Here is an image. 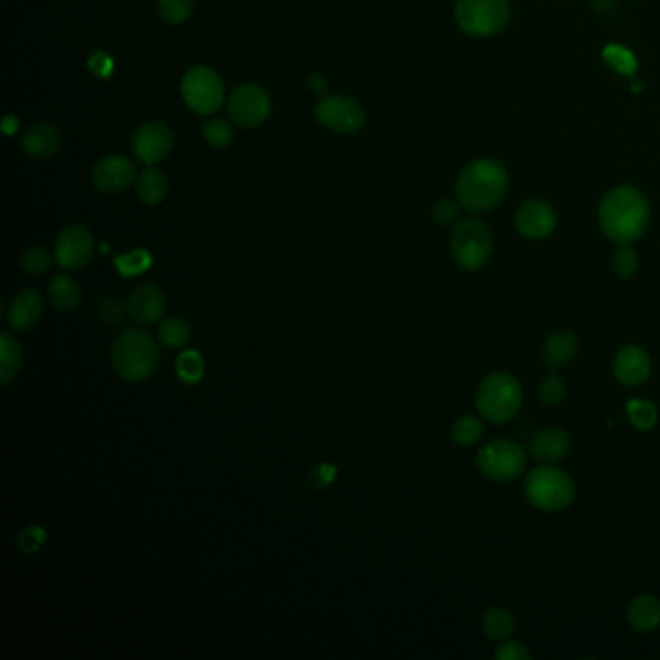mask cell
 Wrapping results in <instances>:
<instances>
[{
    "instance_id": "3",
    "label": "cell",
    "mask_w": 660,
    "mask_h": 660,
    "mask_svg": "<svg viewBox=\"0 0 660 660\" xmlns=\"http://www.w3.org/2000/svg\"><path fill=\"white\" fill-rule=\"evenodd\" d=\"M159 347L148 331L124 330L113 343L111 364L124 382H146L159 366Z\"/></svg>"
},
{
    "instance_id": "36",
    "label": "cell",
    "mask_w": 660,
    "mask_h": 660,
    "mask_svg": "<svg viewBox=\"0 0 660 660\" xmlns=\"http://www.w3.org/2000/svg\"><path fill=\"white\" fill-rule=\"evenodd\" d=\"M122 316H124V306L119 297L105 295L97 302V318L103 326L117 328L122 324Z\"/></svg>"
},
{
    "instance_id": "8",
    "label": "cell",
    "mask_w": 660,
    "mask_h": 660,
    "mask_svg": "<svg viewBox=\"0 0 660 660\" xmlns=\"http://www.w3.org/2000/svg\"><path fill=\"white\" fill-rule=\"evenodd\" d=\"M527 465L525 450L511 440H492L477 453V469L484 479L492 482H511Z\"/></svg>"
},
{
    "instance_id": "13",
    "label": "cell",
    "mask_w": 660,
    "mask_h": 660,
    "mask_svg": "<svg viewBox=\"0 0 660 660\" xmlns=\"http://www.w3.org/2000/svg\"><path fill=\"white\" fill-rule=\"evenodd\" d=\"M175 144L171 128L161 120L144 122L132 136V153L146 165H155L163 161Z\"/></svg>"
},
{
    "instance_id": "41",
    "label": "cell",
    "mask_w": 660,
    "mask_h": 660,
    "mask_svg": "<svg viewBox=\"0 0 660 660\" xmlns=\"http://www.w3.org/2000/svg\"><path fill=\"white\" fill-rule=\"evenodd\" d=\"M90 70L97 76H109L111 74V59L105 53H95L90 59Z\"/></svg>"
},
{
    "instance_id": "32",
    "label": "cell",
    "mask_w": 660,
    "mask_h": 660,
    "mask_svg": "<svg viewBox=\"0 0 660 660\" xmlns=\"http://www.w3.org/2000/svg\"><path fill=\"white\" fill-rule=\"evenodd\" d=\"M566 382L560 374L550 372L539 384V399L544 405H560L566 399Z\"/></svg>"
},
{
    "instance_id": "7",
    "label": "cell",
    "mask_w": 660,
    "mask_h": 660,
    "mask_svg": "<svg viewBox=\"0 0 660 660\" xmlns=\"http://www.w3.org/2000/svg\"><path fill=\"white\" fill-rule=\"evenodd\" d=\"M510 20L508 0H457L455 22L461 30L473 37H490Z\"/></svg>"
},
{
    "instance_id": "21",
    "label": "cell",
    "mask_w": 660,
    "mask_h": 660,
    "mask_svg": "<svg viewBox=\"0 0 660 660\" xmlns=\"http://www.w3.org/2000/svg\"><path fill=\"white\" fill-rule=\"evenodd\" d=\"M22 148L35 159H51L62 148L59 128L49 122H35L28 126L22 138Z\"/></svg>"
},
{
    "instance_id": "38",
    "label": "cell",
    "mask_w": 660,
    "mask_h": 660,
    "mask_svg": "<svg viewBox=\"0 0 660 660\" xmlns=\"http://www.w3.org/2000/svg\"><path fill=\"white\" fill-rule=\"evenodd\" d=\"M151 264V256L146 250H134L126 256H119L115 260V266L119 268L120 275L124 277H134L142 271L148 270Z\"/></svg>"
},
{
    "instance_id": "16",
    "label": "cell",
    "mask_w": 660,
    "mask_h": 660,
    "mask_svg": "<svg viewBox=\"0 0 660 660\" xmlns=\"http://www.w3.org/2000/svg\"><path fill=\"white\" fill-rule=\"evenodd\" d=\"M651 368L653 364L649 353L639 345L622 347L612 362V372L616 380L628 388H637L645 384L651 376Z\"/></svg>"
},
{
    "instance_id": "25",
    "label": "cell",
    "mask_w": 660,
    "mask_h": 660,
    "mask_svg": "<svg viewBox=\"0 0 660 660\" xmlns=\"http://www.w3.org/2000/svg\"><path fill=\"white\" fill-rule=\"evenodd\" d=\"M22 362H24V355H22V347L18 343V339L8 333L2 331L0 335V382L2 386H10L20 370H22Z\"/></svg>"
},
{
    "instance_id": "39",
    "label": "cell",
    "mask_w": 660,
    "mask_h": 660,
    "mask_svg": "<svg viewBox=\"0 0 660 660\" xmlns=\"http://www.w3.org/2000/svg\"><path fill=\"white\" fill-rule=\"evenodd\" d=\"M494 657L496 660H529L531 651L527 649V645H523L519 641H506V643L498 645Z\"/></svg>"
},
{
    "instance_id": "1",
    "label": "cell",
    "mask_w": 660,
    "mask_h": 660,
    "mask_svg": "<svg viewBox=\"0 0 660 660\" xmlns=\"http://www.w3.org/2000/svg\"><path fill=\"white\" fill-rule=\"evenodd\" d=\"M649 219L647 200L631 186L612 188L600 202V229L616 244H631L641 239L649 227Z\"/></svg>"
},
{
    "instance_id": "19",
    "label": "cell",
    "mask_w": 660,
    "mask_h": 660,
    "mask_svg": "<svg viewBox=\"0 0 660 660\" xmlns=\"http://www.w3.org/2000/svg\"><path fill=\"white\" fill-rule=\"evenodd\" d=\"M571 450V436L560 426L542 428L529 444V455L539 463H558Z\"/></svg>"
},
{
    "instance_id": "2",
    "label": "cell",
    "mask_w": 660,
    "mask_h": 660,
    "mask_svg": "<svg viewBox=\"0 0 660 660\" xmlns=\"http://www.w3.org/2000/svg\"><path fill=\"white\" fill-rule=\"evenodd\" d=\"M508 190V171L496 159H479L467 165L455 184L463 210L484 213L496 208Z\"/></svg>"
},
{
    "instance_id": "24",
    "label": "cell",
    "mask_w": 660,
    "mask_h": 660,
    "mask_svg": "<svg viewBox=\"0 0 660 660\" xmlns=\"http://www.w3.org/2000/svg\"><path fill=\"white\" fill-rule=\"evenodd\" d=\"M47 297H49V302L53 304V308H57L59 312H72L82 302V289L72 277L55 275L49 281Z\"/></svg>"
},
{
    "instance_id": "22",
    "label": "cell",
    "mask_w": 660,
    "mask_h": 660,
    "mask_svg": "<svg viewBox=\"0 0 660 660\" xmlns=\"http://www.w3.org/2000/svg\"><path fill=\"white\" fill-rule=\"evenodd\" d=\"M631 630L637 633H653L660 628V600L655 595L643 593L631 600L626 612Z\"/></svg>"
},
{
    "instance_id": "20",
    "label": "cell",
    "mask_w": 660,
    "mask_h": 660,
    "mask_svg": "<svg viewBox=\"0 0 660 660\" xmlns=\"http://www.w3.org/2000/svg\"><path fill=\"white\" fill-rule=\"evenodd\" d=\"M579 353V339L573 331L560 330L550 333L542 345L540 357L548 370H562L570 366Z\"/></svg>"
},
{
    "instance_id": "43",
    "label": "cell",
    "mask_w": 660,
    "mask_h": 660,
    "mask_svg": "<svg viewBox=\"0 0 660 660\" xmlns=\"http://www.w3.org/2000/svg\"><path fill=\"white\" fill-rule=\"evenodd\" d=\"M308 80H310V86H312L314 90L316 91L326 90V80H322V76H320V74H314V76H310Z\"/></svg>"
},
{
    "instance_id": "26",
    "label": "cell",
    "mask_w": 660,
    "mask_h": 660,
    "mask_svg": "<svg viewBox=\"0 0 660 660\" xmlns=\"http://www.w3.org/2000/svg\"><path fill=\"white\" fill-rule=\"evenodd\" d=\"M480 628H482V633L488 639L504 641L515 630V618H513L510 610H506V608H490V610L484 612Z\"/></svg>"
},
{
    "instance_id": "17",
    "label": "cell",
    "mask_w": 660,
    "mask_h": 660,
    "mask_svg": "<svg viewBox=\"0 0 660 660\" xmlns=\"http://www.w3.org/2000/svg\"><path fill=\"white\" fill-rule=\"evenodd\" d=\"M126 312L132 322L140 326H151L161 320L165 312V295L153 283H142L134 287L126 299Z\"/></svg>"
},
{
    "instance_id": "34",
    "label": "cell",
    "mask_w": 660,
    "mask_h": 660,
    "mask_svg": "<svg viewBox=\"0 0 660 660\" xmlns=\"http://www.w3.org/2000/svg\"><path fill=\"white\" fill-rule=\"evenodd\" d=\"M177 374L186 384H198L204 376V360L196 351H184L177 360Z\"/></svg>"
},
{
    "instance_id": "40",
    "label": "cell",
    "mask_w": 660,
    "mask_h": 660,
    "mask_svg": "<svg viewBox=\"0 0 660 660\" xmlns=\"http://www.w3.org/2000/svg\"><path fill=\"white\" fill-rule=\"evenodd\" d=\"M459 202L453 200H440L434 208H432V219L440 225H450L457 217H459Z\"/></svg>"
},
{
    "instance_id": "9",
    "label": "cell",
    "mask_w": 660,
    "mask_h": 660,
    "mask_svg": "<svg viewBox=\"0 0 660 660\" xmlns=\"http://www.w3.org/2000/svg\"><path fill=\"white\" fill-rule=\"evenodd\" d=\"M184 103L198 115L215 113L225 101V86L210 66H192L180 84Z\"/></svg>"
},
{
    "instance_id": "30",
    "label": "cell",
    "mask_w": 660,
    "mask_h": 660,
    "mask_svg": "<svg viewBox=\"0 0 660 660\" xmlns=\"http://www.w3.org/2000/svg\"><path fill=\"white\" fill-rule=\"evenodd\" d=\"M628 417L630 422L637 428V430H653L657 420H659V409L643 399H631L630 403L626 405Z\"/></svg>"
},
{
    "instance_id": "15",
    "label": "cell",
    "mask_w": 660,
    "mask_h": 660,
    "mask_svg": "<svg viewBox=\"0 0 660 660\" xmlns=\"http://www.w3.org/2000/svg\"><path fill=\"white\" fill-rule=\"evenodd\" d=\"M558 217L544 200H529L515 213V229L525 239L540 240L550 237L556 229Z\"/></svg>"
},
{
    "instance_id": "18",
    "label": "cell",
    "mask_w": 660,
    "mask_h": 660,
    "mask_svg": "<svg viewBox=\"0 0 660 660\" xmlns=\"http://www.w3.org/2000/svg\"><path fill=\"white\" fill-rule=\"evenodd\" d=\"M45 302L37 289L18 291L6 310V320L14 331H28L35 328L43 316Z\"/></svg>"
},
{
    "instance_id": "37",
    "label": "cell",
    "mask_w": 660,
    "mask_h": 660,
    "mask_svg": "<svg viewBox=\"0 0 660 660\" xmlns=\"http://www.w3.org/2000/svg\"><path fill=\"white\" fill-rule=\"evenodd\" d=\"M204 138L213 148H225L233 140V128L227 120L213 119L204 124Z\"/></svg>"
},
{
    "instance_id": "4",
    "label": "cell",
    "mask_w": 660,
    "mask_h": 660,
    "mask_svg": "<svg viewBox=\"0 0 660 660\" xmlns=\"http://www.w3.org/2000/svg\"><path fill=\"white\" fill-rule=\"evenodd\" d=\"M525 496L535 510L558 513L568 510L575 500V482L554 463H540L525 479Z\"/></svg>"
},
{
    "instance_id": "6",
    "label": "cell",
    "mask_w": 660,
    "mask_h": 660,
    "mask_svg": "<svg viewBox=\"0 0 660 660\" xmlns=\"http://www.w3.org/2000/svg\"><path fill=\"white\" fill-rule=\"evenodd\" d=\"M450 250L451 258L459 268L467 271L484 268L490 262L494 250L488 225L477 217L459 221L451 231Z\"/></svg>"
},
{
    "instance_id": "14",
    "label": "cell",
    "mask_w": 660,
    "mask_h": 660,
    "mask_svg": "<svg viewBox=\"0 0 660 660\" xmlns=\"http://www.w3.org/2000/svg\"><path fill=\"white\" fill-rule=\"evenodd\" d=\"M91 180L99 192L120 194L136 180V165L122 155H107L93 167Z\"/></svg>"
},
{
    "instance_id": "33",
    "label": "cell",
    "mask_w": 660,
    "mask_h": 660,
    "mask_svg": "<svg viewBox=\"0 0 660 660\" xmlns=\"http://www.w3.org/2000/svg\"><path fill=\"white\" fill-rule=\"evenodd\" d=\"M157 8L167 24L177 26L190 18L194 10V0H157Z\"/></svg>"
},
{
    "instance_id": "27",
    "label": "cell",
    "mask_w": 660,
    "mask_h": 660,
    "mask_svg": "<svg viewBox=\"0 0 660 660\" xmlns=\"http://www.w3.org/2000/svg\"><path fill=\"white\" fill-rule=\"evenodd\" d=\"M602 60L606 62L608 68H612L614 72L628 76L630 80H635V72H637V59L631 53L628 47L618 45V43H610L604 47L602 51Z\"/></svg>"
},
{
    "instance_id": "29",
    "label": "cell",
    "mask_w": 660,
    "mask_h": 660,
    "mask_svg": "<svg viewBox=\"0 0 660 660\" xmlns=\"http://www.w3.org/2000/svg\"><path fill=\"white\" fill-rule=\"evenodd\" d=\"M482 436H484V424H482V420L473 415H465V417L455 420L451 426V440L457 446H465V448L473 446L479 442Z\"/></svg>"
},
{
    "instance_id": "5",
    "label": "cell",
    "mask_w": 660,
    "mask_h": 660,
    "mask_svg": "<svg viewBox=\"0 0 660 660\" xmlns=\"http://www.w3.org/2000/svg\"><path fill=\"white\" fill-rule=\"evenodd\" d=\"M480 417L492 424L513 419L523 405V388L508 372H494L482 378L475 395Z\"/></svg>"
},
{
    "instance_id": "11",
    "label": "cell",
    "mask_w": 660,
    "mask_h": 660,
    "mask_svg": "<svg viewBox=\"0 0 660 660\" xmlns=\"http://www.w3.org/2000/svg\"><path fill=\"white\" fill-rule=\"evenodd\" d=\"M316 119L337 134L357 132L364 124V109L349 95H326L316 107Z\"/></svg>"
},
{
    "instance_id": "10",
    "label": "cell",
    "mask_w": 660,
    "mask_h": 660,
    "mask_svg": "<svg viewBox=\"0 0 660 660\" xmlns=\"http://www.w3.org/2000/svg\"><path fill=\"white\" fill-rule=\"evenodd\" d=\"M227 113L240 128H256L270 117V95L256 84H242L231 93Z\"/></svg>"
},
{
    "instance_id": "42",
    "label": "cell",
    "mask_w": 660,
    "mask_h": 660,
    "mask_svg": "<svg viewBox=\"0 0 660 660\" xmlns=\"http://www.w3.org/2000/svg\"><path fill=\"white\" fill-rule=\"evenodd\" d=\"M2 130H4L6 134H14V132L18 130V119H14V117H6L4 122H2Z\"/></svg>"
},
{
    "instance_id": "23",
    "label": "cell",
    "mask_w": 660,
    "mask_h": 660,
    "mask_svg": "<svg viewBox=\"0 0 660 660\" xmlns=\"http://www.w3.org/2000/svg\"><path fill=\"white\" fill-rule=\"evenodd\" d=\"M136 192L146 206H159L169 194V180L161 169L148 165L136 179Z\"/></svg>"
},
{
    "instance_id": "35",
    "label": "cell",
    "mask_w": 660,
    "mask_h": 660,
    "mask_svg": "<svg viewBox=\"0 0 660 660\" xmlns=\"http://www.w3.org/2000/svg\"><path fill=\"white\" fill-rule=\"evenodd\" d=\"M612 270L622 277L631 279L639 270V254L631 248L630 244H620V248L612 256Z\"/></svg>"
},
{
    "instance_id": "28",
    "label": "cell",
    "mask_w": 660,
    "mask_h": 660,
    "mask_svg": "<svg viewBox=\"0 0 660 660\" xmlns=\"http://www.w3.org/2000/svg\"><path fill=\"white\" fill-rule=\"evenodd\" d=\"M157 339L169 349H180L190 339V324L180 316H169L159 324Z\"/></svg>"
},
{
    "instance_id": "31",
    "label": "cell",
    "mask_w": 660,
    "mask_h": 660,
    "mask_svg": "<svg viewBox=\"0 0 660 660\" xmlns=\"http://www.w3.org/2000/svg\"><path fill=\"white\" fill-rule=\"evenodd\" d=\"M53 266V254L47 248L33 246L20 256V268L28 275H43Z\"/></svg>"
},
{
    "instance_id": "12",
    "label": "cell",
    "mask_w": 660,
    "mask_h": 660,
    "mask_svg": "<svg viewBox=\"0 0 660 660\" xmlns=\"http://www.w3.org/2000/svg\"><path fill=\"white\" fill-rule=\"evenodd\" d=\"M95 239L84 225H68L55 242V260L62 270H82L93 258Z\"/></svg>"
}]
</instances>
